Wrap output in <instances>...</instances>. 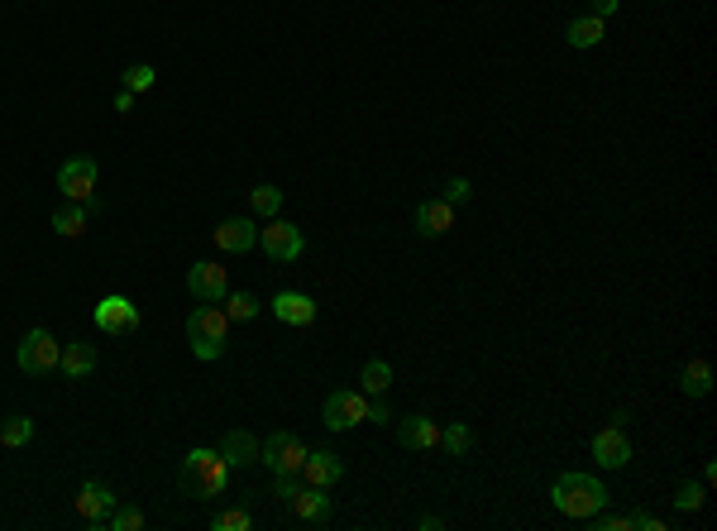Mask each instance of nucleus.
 Wrapping results in <instances>:
<instances>
[{"mask_svg":"<svg viewBox=\"0 0 717 531\" xmlns=\"http://www.w3.org/2000/svg\"><path fill=\"white\" fill-rule=\"evenodd\" d=\"M177 484H182V493H187V498H196V503H211V498H220V493H225V484H230V465H225V455H220V450H211V445H196L192 455L182 460V469H177Z\"/></svg>","mask_w":717,"mask_h":531,"instance_id":"1","label":"nucleus"},{"mask_svg":"<svg viewBox=\"0 0 717 531\" xmlns=\"http://www.w3.org/2000/svg\"><path fill=\"white\" fill-rule=\"evenodd\" d=\"M550 503H555V512L584 522V517H593L598 508H608V488H603V479L574 469V474H560V479L550 484Z\"/></svg>","mask_w":717,"mask_h":531,"instance_id":"2","label":"nucleus"},{"mask_svg":"<svg viewBox=\"0 0 717 531\" xmlns=\"http://www.w3.org/2000/svg\"><path fill=\"white\" fill-rule=\"evenodd\" d=\"M187 345H192L196 359H220L225 345H230V316L220 302H201V307L187 316Z\"/></svg>","mask_w":717,"mask_h":531,"instance_id":"3","label":"nucleus"},{"mask_svg":"<svg viewBox=\"0 0 717 531\" xmlns=\"http://www.w3.org/2000/svg\"><path fill=\"white\" fill-rule=\"evenodd\" d=\"M58 354H63V345L53 340V331H24V340L15 345V364H20L29 378H44L58 369Z\"/></svg>","mask_w":717,"mask_h":531,"instance_id":"4","label":"nucleus"},{"mask_svg":"<svg viewBox=\"0 0 717 531\" xmlns=\"http://www.w3.org/2000/svg\"><path fill=\"white\" fill-rule=\"evenodd\" d=\"M259 249L268 259H278V264H297L306 254V235L292 221H278V216H273V221L259 225Z\"/></svg>","mask_w":717,"mask_h":531,"instance_id":"5","label":"nucleus"},{"mask_svg":"<svg viewBox=\"0 0 717 531\" xmlns=\"http://www.w3.org/2000/svg\"><path fill=\"white\" fill-rule=\"evenodd\" d=\"M259 465H268L273 474H302L306 465V445L292 431H273L268 441H259Z\"/></svg>","mask_w":717,"mask_h":531,"instance_id":"6","label":"nucleus"},{"mask_svg":"<svg viewBox=\"0 0 717 531\" xmlns=\"http://www.w3.org/2000/svg\"><path fill=\"white\" fill-rule=\"evenodd\" d=\"M321 421H326L330 431H349V426H364V421H369V393H359V388L330 393L326 407H321Z\"/></svg>","mask_w":717,"mask_h":531,"instance_id":"7","label":"nucleus"},{"mask_svg":"<svg viewBox=\"0 0 717 531\" xmlns=\"http://www.w3.org/2000/svg\"><path fill=\"white\" fill-rule=\"evenodd\" d=\"M91 316H96V331L101 335H134L139 331V307H134L130 297H120V292L101 297Z\"/></svg>","mask_w":717,"mask_h":531,"instance_id":"8","label":"nucleus"},{"mask_svg":"<svg viewBox=\"0 0 717 531\" xmlns=\"http://www.w3.org/2000/svg\"><path fill=\"white\" fill-rule=\"evenodd\" d=\"M96 173H101V168H96V158H67L63 168H58V192H63L67 201H82V206H87V201H96Z\"/></svg>","mask_w":717,"mask_h":531,"instance_id":"9","label":"nucleus"},{"mask_svg":"<svg viewBox=\"0 0 717 531\" xmlns=\"http://www.w3.org/2000/svg\"><path fill=\"white\" fill-rule=\"evenodd\" d=\"M115 488H106L101 479H87V484L77 488V517L87 522V527H106V517L115 512Z\"/></svg>","mask_w":717,"mask_h":531,"instance_id":"10","label":"nucleus"},{"mask_svg":"<svg viewBox=\"0 0 717 531\" xmlns=\"http://www.w3.org/2000/svg\"><path fill=\"white\" fill-rule=\"evenodd\" d=\"M588 450H593V460H598L603 469H627L631 465V441H627V431H622L617 421H612V426H603V431L593 436V445H588Z\"/></svg>","mask_w":717,"mask_h":531,"instance_id":"11","label":"nucleus"},{"mask_svg":"<svg viewBox=\"0 0 717 531\" xmlns=\"http://www.w3.org/2000/svg\"><path fill=\"white\" fill-rule=\"evenodd\" d=\"M187 292H192L196 302H225L230 273H225L220 264H192L187 268Z\"/></svg>","mask_w":717,"mask_h":531,"instance_id":"12","label":"nucleus"},{"mask_svg":"<svg viewBox=\"0 0 717 531\" xmlns=\"http://www.w3.org/2000/svg\"><path fill=\"white\" fill-rule=\"evenodd\" d=\"M345 479V460L335 450H306V465H302V484L311 488H335Z\"/></svg>","mask_w":717,"mask_h":531,"instance_id":"13","label":"nucleus"},{"mask_svg":"<svg viewBox=\"0 0 717 531\" xmlns=\"http://www.w3.org/2000/svg\"><path fill=\"white\" fill-rule=\"evenodd\" d=\"M292 512H297V522H306V527H326L330 512H335V498H330V488L302 484L297 498H292Z\"/></svg>","mask_w":717,"mask_h":531,"instance_id":"14","label":"nucleus"},{"mask_svg":"<svg viewBox=\"0 0 717 531\" xmlns=\"http://www.w3.org/2000/svg\"><path fill=\"white\" fill-rule=\"evenodd\" d=\"M412 221H416V235H421V240H440V235H450V230H455V206H450L445 197L421 201Z\"/></svg>","mask_w":717,"mask_h":531,"instance_id":"15","label":"nucleus"},{"mask_svg":"<svg viewBox=\"0 0 717 531\" xmlns=\"http://www.w3.org/2000/svg\"><path fill=\"white\" fill-rule=\"evenodd\" d=\"M216 244L225 254H244V249H254L259 244V221L254 216H230V221L216 225Z\"/></svg>","mask_w":717,"mask_h":531,"instance_id":"16","label":"nucleus"},{"mask_svg":"<svg viewBox=\"0 0 717 531\" xmlns=\"http://www.w3.org/2000/svg\"><path fill=\"white\" fill-rule=\"evenodd\" d=\"M397 445H402V450H435V445H440V421H431V417L397 421Z\"/></svg>","mask_w":717,"mask_h":531,"instance_id":"17","label":"nucleus"},{"mask_svg":"<svg viewBox=\"0 0 717 531\" xmlns=\"http://www.w3.org/2000/svg\"><path fill=\"white\" fill-rule=\"evenodd\" d=\"M273 316H278L283 326H311V321H316V302H311L306 292H278V297H273Z\"/></svg>","mask_w":717,"mask_h":531,"instance_id":"18","label":"nucleus"},{"mask_svg":"<svg viewBox=\"0 0 717 531\" xmlns=\"http://www.w3.org/2000/svg\"><path fill=\"white\" fill-rule=\"evenodd\" d=\"M58 369H63V378L82 383V378L96 369V345H87V340H72V345H63V354H58Z\"/></svg>","mask_w":717,"mask_h":531,"instance_id":"19","label":"nucleus"},{"mask_svg":"<svg viewBox=\"0 0 717 531\" xmlns=\"http://www.w3.org/2000/svg\"><path fill=\"white\" fill-rule=\"evenodd\" d=\"M216 450L225 455V465H230V469L259 465V441H254L249 431H225V441H220Z\"/></svg>","mask_w":717,"mask_h":531,"instance_id":"20","label":"nucleus"},{"mask_svg":"<svg viewBox=\"0 0 717 531\" xmlns=\"http://www.w3.org/2000/svg\"><path fill=\"white\" fill-rule=\"evenodd\" d=\"M87 225H91V206H82V201H67V206L53 211V230H58L63 240H82Z\"/></svg>","mask_w":717,"mask_h":531,"instance_id":"21","label":"nucleus"},{"mask_svg":"<svg viewBox=\"0 0 717 531\" xmlns=\"http://www.w3.org/2000/svg\"><path fill=\"white\" fill-rule=\"evenodd\" d=\"M603 34H608V20H598V15H579V20H569V29H565L569 48H598Z\"/></svg>","mask_w":717,"mask_h":531,"instance_id":"22","label":"nucleus"},{"mask_svg":"<svg viewBox=\"0 0 717 531\" xmlns=\"http://www.w3.org/2000/svg\"><path fill=\"white\" fill-rule=\"evenodd\" d=\"M679 388H684L689 398H708V393H713V364H708V359H689V364L679 369Z\"/></svg>","mask_w":717,"mask_h":531,"instance_id":"23","label":"nucleus"},{"mask_svg":"<svg viewBox=\"0 0 717 531\" xmlns=\"http://www.w3.org/2000/svg\"><path fill=\"white\" fill-rule=\"evenodd\" d=\"M388 388H392V364H388V359H369V364H364V374H359V393L383 398Z\"/></svg>","mask_w":717,"mask_h":531,"instance_id":"24","label":"nucleus"},{"mask_svg":"<svg viewBox=\"0 0 717 531\" xmlns=\"http://www.w3.org/2000/svg\"><path fill=\"white\" fill-rule=\"evenodd\" d=\"M249 211H254L259 221H273V216L283 211V192H278L273 182H263V187H254V192H249Z\"/></svg>","mask_w":717,"mask_h":531,"instance_id":"25","label":"nucleus"},{"mask_svg":"<svg viewBox=\"0 0 717 531\" xmlns=\"http://www.w3.org/2000/svg\"><path fill=\"white\" fill-rule=\"evenodd\" d=\"M34 441V421L29 417H5L0 421V445H10V450H20V445Z\"/></svg>","mask_w":717,"mask_h":531,"instance_id":"26","label":"nucleus"},{"mask_svg":"<svg viewBox=\"0 0 717 531\" xmlns=\"http://www.w3.org/2000/svg\"><path fill=\"white\" fill-rule=\"evenodd\" d=\"M440 445H445L455 460H464V455L474 450V431H469L464 421H455V426H445V431H440Z\"/></svg>","mask_w":717,"mask_h":531,"instance_id":"27","label":"nucleus"},{"mask_svg":"<svg viewBox=\"0 0 717 531\" xmlns=\"http://www.w3.org/2000/svg\"><path fill=\"white\" fill-rule=\"evenodd\" d=\"M703 503H708V484H703V479H684L679 493H674V508L679 512H698Z\"/></svg>","mask_w":717,"mask_h":531,"instance_id":"28","label":"nucleus"},{"mask_svg":"<svg viewBox=\"0 0 717 531\" xmlns=\"http://www.w3.org/2000/svg\"><path fill=\"white\" fill-rule=\"evenodd\" d=\"M225 316L230 321H254L259 316V297L254 292H225Z\"/></svg>","mask_w":717,"mask_h":531,"instance_id":"29","label":"nucleus"},{"mask_svg":"<svg viewBox=\"0 0 717 531\" xmlns=\"http://www.w3.org/2000/svg\"><path fill=\"white\" fill-rule=\"evenodd\" d=\"M106 527L110 531H139L144 527V512L134 508V503H115V512L106 517Z\"/></svg>","mask_w":717,"mask_h":531,"instance_id":"30","label":"nucleus"},{"mask_svg":"<svg viewBox=\"0 0 717 531\" xmlns=\"http://www.w3.org/2000/svg\"><path fill=\"white\" fill-rule=\"evenodd\" d=\"M120 82H125V91L139 96V91H153L158 72H153V63H134V67H125V77H120Z\"/></svg>","mask_w":717,"mask_h":531,"instance_id":"31","label":"nucleus"},{"mask_svg":"<svg viewBox=\"0 0 717 531\" xmlns=\"http://www.w3.org/2000/svg\"><path fill=\"white\" fill-rule=\"evenodd\" d=\"M584 522H588V527H598V531H631L627 512H603V508H598L593 517H584Z\"/></svg>","mask_w":717,"mask_h":531,"instance_id":"32","label":"nucleus"},{"mask_svg":"<svg viewBox=\"0 0 717 531\" xmlns=\"http://www.w3.org/2000/svg\"><path fill=\"white\" fill-rule=\"evenodd\" d=\"M211 527H216V531H249V527H254V517H249L244 508H230V512H220Z\"/></svg>","mask_w":717,"mask_h":531,"instance_id":"33","label":"nucleus"},{"mask_svg":"<svg viewBox=\"0 0 717 531\" xmlns=\"http://www.w3.org/2000/svg\"><path fill=\"white\" fill-rule=\"evenodd\" d=\"M469 197H474V182H469V177H450V182H445V201H450V206H464Z\"/></svg>","mask_w":717,"mask_h":531,"instance_id":"34","label":"nucleus"},{"mask_svg":"<svg viewBox=\"0 0 717 531\" xmlns=\"http://www.w3.org/2000/svg\"><path fill=\"white\" fill-rule=\"evenodd\" d=\"M297 488H302V474H273V498L292 503V498H297Z\"/></svg>","mask_w":717,"mask_h":531,"instance_id":"35","label":"nucleus"},{"mask_svg":"<svg viewBox=\"0 0 717 531\" xmlns=\"http://www.w3.org/2000/svg\"><path fill=\"white\" fill-rule=\"evenodd\" d=\"M631 531H665V522L655 512H631Z\"/></svg>","mask_w":717,"mask_h":531,"instance_id":"36","label":"nucleus"},{"mask_svg":"<svg viewBox=\"0 0 717 531\" xmlns=\"http://www.w3.org/2000/svg\"><path fill=\"white\" fill-rule=\"evenodd\" d=\"M617 5H622V0H593V15L608 20V15H617Z\"/></svg>","mask_w":717,"mask_h":531,"instance_id":"37","label":"nucleus"},{"mask_svg":"<svg viewBox=\"0 0 717 531\" xmlns=\"http://www.w3.org/2000/svg\"><path fill=\"white\" fill-rule=\"evenodd\" d=\"M115 111H134V91H115Z\"/></svg>","mask_w":717,"mask_h":531,"instance_id":"38","label":"nucleus"}]
</instances>
